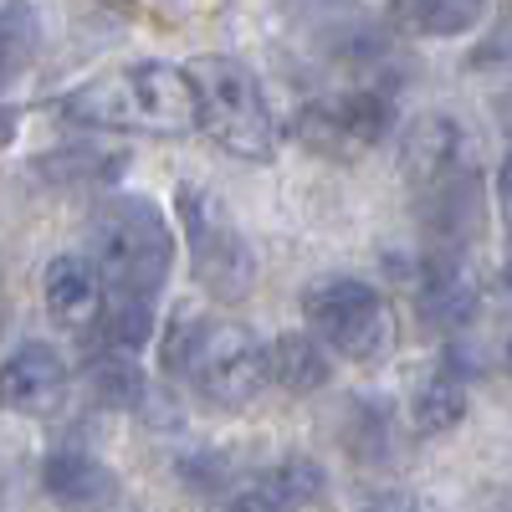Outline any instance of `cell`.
Segmentation results:
<instances>
[{
  "label": "cell",
  "mask_w": 512,
  "mask_h": 512,
  "mask_svg": "<svg viewBox=\"0 0 512 512\" xmlns=\"http://www.w3.org/2000/svg\"><path fill=\"white\" fill-rule=\"evenodd\" d=\"M400 159H405V180H410L415 200L477 175L472 139H466V128L451 113H420L400 139Z\"/></svg>",
  "instance_id": "9"
},
{
  "label": "cell",
  "mask_w": 512,
  "mask_h": 512,
  "mask_svg": "<svg viewBox=\"0 0 512 512\" xmlns=\"http://www.w3.org/2000/svg\"><path fill=\"white\" fill-rule=\"evenodd\" d=\"M466 67H477V72H502V67H512V6H507V16L492 26V36L482 41L472 57H466Z\"/></svg>",
  "instance_id": "22"
},
{
  "label": "cell",
  "mask_w": 512,
  "mask_h": 512,
  "mask_svg": "<svg viewBox=\"0 0 512 512\" xmlns=\"http://www.w3.org/2000/svg\"><path fill=\"white\" fill-rule=\"evenodd\" d=\"M175 205H180V231L190 246V272L200 292L216 297V303H241L256 287V251L236 226L231 205L205 185H180Z\"/></svg>",
  "instance_id": "6"
},
{
  "label": "cell",
  "mask_w": 512,
  "mask_h": 512,
  "mask_svg": "<svg viewBox=\"0 0 512 512\" xmlns=\"http://www.w3.org/2000/svg\"><path fill=\"white\" fill-rule=\"evenodd\" d=\"M497 118H502V134L512 139V98H502V103H497Z\"/></svg>",
  "instance_id": "27"
},
{
  "label": "cell",
  "mask_w": 512,
  "mask_h": 512,
  "mask_svg": "<svg viewBox=\"0 0 512 512\" xmlns=\"http://www.w3.org/2000/svg\"><path fill=\"white\" fill-rule=\"evenodd\" d=\"M323 487H328L323 466H318V461H308V456H287V461H277L272 472L262 477V492L272 497V507H277V512H282V507H303V502L323 497Z\"/></svg>",
  "instance_id": "19"
},
{
  "label": "cell",
  "mask_w": 512,
  "mask_h": 512,
  "mask_svg": "<svg viewBox=\"0 0 512 512\" xmlns=\"http://www.w3.org/2000/svg\"><path fill=\"white\" fill-rule=\"evenodd\" d=\"M497 210H502V226H507V236H512V154H507L502 169H497Z\"/></svg>",
  "instance_id": "24"
},
{
  "label": "cell",
  "mask_w": 512,
  "mask_h": 512,
  "mask_svg": "<svg viewBox=\"0 0 512 512\" xmlns=\"http://www.w3.org/2000/svg\"><path fill=\"white\" fill-rule=\"evenodd\" d=\"M267 374L287 395H318L333 379V354L313 333H277L267 344Z\"/></svg>",
  "instance_id": "13"
},
{
  "label": "cell",
  "mask_w": 512,
  "mask_h": 512,
  "mask_svg": "<svg viewBox=\"0 0 512 512\" xmlns=\"http://www.w3.org/2000/svg\"><path fill=\"white\" fill-rule=\"evenodd\" d=\"M466 405H472V395H466V379L441 364V369L415 390V400H410L415 436H446V431H456V425L466 420Z\"/></svg>",
  "instance_id": "14"
},
{
  "label": "cell",
  "mask_w": 512,
  "mask_h": 512,
  "mask_svg": "<svg viewBox=\"0 0 512 512\" xmlns=\"http://www.w3.org/2000/svg\"><path fill=\"white\" fill-rule=\"evenodd\" d=\"M502 297L512 303V246H507V256H502Z\"/></svg>",
  "instance_id": "26"
},
{
  "label": "cell",
  "mask_w": 512,
  "mask_h": 512,
  "mask_svg": "<svg viewBox=\"0 0 512 512\" xmlns=\"http://www.w3.org/2000/svg\"><path fill=\"white\" fill-rule=\"evenodd\" d=\"M190 93H195V123L200 134L226 149L231 159L267 164L277 154V118L262 93V77L236 57H195L185 67Z\"/></svg>",
  "instance_id": "4"
},
{
  "label": "cell",
  "mask_w": 512,
  "mask_h": 512,
  "mask_svg": "<svg viewBox=\"0 0 512 512\" xmlns=\"http://www.w3.org/2000/svg\"><path fill=\"white\" fill-rule=\"evenodd\" d=\"M62 118L82 128H123V134H190L195 128V93L185 67L169 62H134L108 77L82 82L62 98Z\"/></svg>",
  "instance_id": "2"
},
{
  "label": "cell",
  "mask_w": 512,
  "mask_h": 512,
  "mask_svg": "<svg viewBox=\"0 0 512 512\" xmlns=\"http://www.w3.org/2000/svg\"><path fill=\"white\" fill-rule=\"evenodd\" d=\"M41 297H47L52 323L67 328V333L98 328L103 323V303H108L98 267L88 262V256H77V251H62V256L47 262V272H41Z\"/></svg>",
  "instance_id": "11"
},
{
  "label": "cell",
  "mask_w": 512,
  "mask_h": 512,
  "mask_svg": "<svg viewBox=\"0 0 512 512\" xmlns=\"http://www.w3.org/2000/svg\"><path fill=\"white\" fill-rule=\"evenodd\" d=\"M415 308L420 318L441 328V333H461L472 328V318L482 313V277L472 267L466 246H431L415 267Z\"/></svg>",
  "instance_id": "8"
},
{
  "label": "cell",
  "mask_w": 512,
  "mask_h": 512,
  "mask_svg": "<svg viewBox=\"0 0 512 512\" xmlns=\"http://www.w3.org/2000/svg\"><path fill=\"white\" fill-rule=\"evenodd\" d=\"M502 369H507V379H512V333L502 338Z\"/></svg>",
  "instance_id": "28"
},
{
  "label": "cell",
  "mask_w": 512,
  "mask_h": 512,
  "mask_svg": "<svg viewBox=\"0 0 512 512\" xmlns=\"http://www.w3.org/2000/svg\"><path fill=\"white\" fill-rule=\"evenodd\" d=\"M62 395H67V359L52 344L31 338V344H16L0 359V410L47 415Z\"/></svg>",
  "instance_id": "10"
},
{
  "label": "cell",
  "mask_w": 512,
  "mask_h": 512,
  "mask_svg": "<svg viewBox=\"0 0 512 512\" xmlns=\"http://www.w3.org/2000/svg\"><path fill=\"white\" fill-rule=\"evenodd\" d=\"M303 318L318 344L349 364H379L395 349L390 297L359 277H323L303 292Z\"/></svg>",
  "instance_id": "5"
},
{
  "label": "cell",
  "mask_w": 512,
  "mask_h": 512,
  "mask_svg": "<svg viewBox=\"0 0 512 512\" xmlns=\"http://www.w3.org/2000/svg\"><path fill=\"white\" fill-rule=\"evenodd\" d=\"M128 164V154H108V149H62L41 159L47 180H113Z\"/></svg>",
  "instance_id": "20"
},
{
  "label": "cell",
  "mask_w": 512,
  "mask_h": 512,
  "mask_svg": "<svg viewBox=\"0 0 512 512\" xmlns=\"http://www.w3.org/2000/svg\"><path fill=\"white\" fill-rule=\"evenodd\" d=\"M41 52V11L31 0H0V82L21 77Z\"/></svg>",
  "instance_id": "16"
},
{
  "label": "cell",
  "mask_w": 512,
  "mask_h": 512,
  "mask_svg": "<svg viewBox=\"0 0 512 512\" xmlns=\"http://www.w3.org/2000/svg\"><path fill=\"white\" fill-rule=\"evenodd\" d=\"M88 262L103 277V292L118 297H154L164 292L169 272H175V231H169L164 210L144 195H113L98 205L88 226Z\"/></svg>",
  "instance_id": "3"
},
{
  "label": "cell",
  "mask_w": 512,
  "mask_h": 512,
  "mask_svg": "<svg viewBox=\"0 0 512 512\" xmlns=\"http://www.w3.org/2000/svg\"><path fill=\"white\" fill-rule=\"evenodd\" d=\"M487 11V0H395V16L415 36H466Z\"/></svg>",
  "instance_id": "17"
},
{
  "label": "cell",
  "mask_w": 512,
  "mask_h": 512,
  "mask_svg": "<svg viewBox=\"0 0 512 512\" xmlns=\"http://www.w3.org/2000/svg\"><path fill=\"white\" fill-rule=\"evenodd\" d=\"M103 338H108L113 354H139L154 338V303L108 292V303H103Z\"/></svg>",
  "instance_id": "18"
},
{
  "label": "cell",
  "mask_w": 512,
  "mask_h": 512,
  "mask_svg": "<svg viewBox=\"0 0 512 512\" xmlns=\"http://www.w3.org/2000/svg\"><path fill=\"white\" fill-rule=\"evenodd\" d=\"M364 512H415V502H410L405 492H379Z\"/></svg>",
  "instance_id": "25"
},
{
  "label": "cell",
  "mask_w": 512,
  "mask_h": 512,
  "mask_svg": "<svg viewBox=\"0 0 512 512\" xmlns=\"http://www.w3.org/2000/svg\"><path fill=\"white\" fill-rule=\"evenodd\" d=\"M88 390H93V400L108 405V410H144V405H149V374L139 369L134 354L103 349V354L88 364Z\"/></svg>",
  "instance_id": "15"
},
{
  "label": "cell",
  "mask_w": 512,
  "mask_h": 512,
  "mask_svg": "<svg viewBox=\"0 0 512 512\" xmlns=\"http://www.w3.org/2000/svg\"><path fill=\"white\" fill-rule=\"evenodd\" d=\"M41 487L62 507H108L118 497V477L88 451H52L41 466Z\"/></svg>",
  "instance_id": "12"
},
{
  "label": "cell",
  "mask_w": 512,
  "mask_h": 512,
  "mask_svg": "<svg viewBox=\"0 0 512 512\" xmlns=\"http://www.w3.org/2000/svg\"><path fill=\"white\" fill-rule=\"evenodd\" d=\"M395 128V103L390 93L379 88H354V93H338V98H318L297 113V139L318 154H333V159H349V154H364L374 144L390 139Z\"/></svg>",
  "instance_id": "7"
},
{
  "label": "cell",
  "mask_w": 512,
  "mask_h": 512,
  "mask_svg": "<svg viewBox=\"0 0 512 512\" xmlns=\"http://www.w3.org/2000/svg\"><path fill=\"white\" fill-rule=\"evenodd\" d=\"M164 369L180 374L216 410H246L272 384L262 338L236 318L195 313L190 303L164 328Z\"/></svg>",
  "instance_id": "1"
},
{
  "label": "cell",
  "mask_w": 512,
  "mask_h": 512,
  "mask_svg": "<svg viewBox=\"0 0 512 512\" xmlns=\"http://www.w3.org/2000/svg\"><path fill=\"white\" fill-rule=\"evenodd\" d=\"M354 410L364 415V425H359V420L349 425V451H359V456H384V446H390V410L369 405V400H359Z\"/></svg>",
  "instance_id": "21"
},
{
  "label": "cell",
  "mask_w": 512,
  "mask_h": 512,
  "mask_svg": "<svg viewBox=\"0 0 512 512\" xmlns=\"http://www.w3.org/2000/svg\"><path fill=\"white\" fill-rule=\"evenodd\" d=\"M216 512H277V507H272V497H267L262 487H251V492H231V497H221Z\"/></svg>",
  "instance_id": "23"
}]
</instances>
